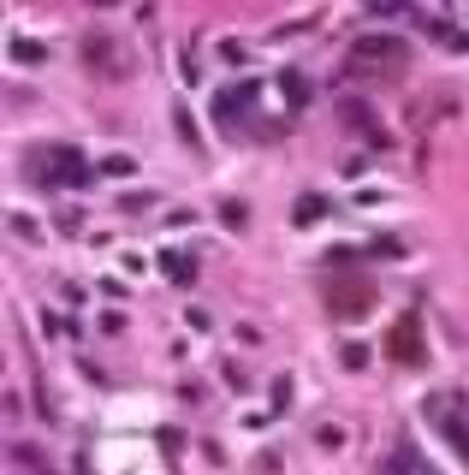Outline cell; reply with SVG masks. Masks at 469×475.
I'll return each mask as SVG.
<instances>
[{
    "label": "cell",
    "instance_id": "obj_1",
    "mask_svg": "<svg viewBox=\"0 0 469 475\" xmlns=\"http://www.w3.org/2000/svg\"><path fill=\"white\" fill-rule=\"evenodd\" d=\"M24 173L36 178V184H48V191H78L83 178H90V160L72 143H42V149H30Z\"/></svg>",
    "mask_w": 469,
    "mask_h": 475
},
{
    "label": "cell",
    "instance_id": "obj_2",
    "mask_svg": "<svg viewBox=\"0 0 469 475\" xmlns=\"http://www.w3.org/2000/svg\"><path fill=\"white\" fill-rule=\"evenodd\" d=\"M404 59H410V42L398 36H356L351 54H345V78H392V72H404Z\"/></svg>",
    "mask_w": 469,
    "mask_h": 475
},
{
    "label": "cell",
    "instance_id": "obj_3",
    "mask_svg": "<svg viewBox=\"0 0 469 475\" xmlns=\"http://www.w3.org/2000/svg\"><path fill=\"white\" fill-rule=\"evenodd\" d=\"M321 297H327V309L339 321H356L374 309V285L369 274H327V285H321Z\"/></svg>",
    "mask_w": 469,
    "mask_h": 475
},
{
    "label": "cell",
    "instance_id": "obj_4",
    "mask_svg": "<svg viewBox=\"0 0 469 475\" xmlns=\"http://www.w3.org/2000/svg\"><path fill=\"white\" fill-rule=\"evenodd\" d=\"M387 351H392V362H410V369H422V362H428V345H422V321H416V315H398V321H392Z\"/></svg>",
    "mask_w": 469,
    "mask_h": 475
},
{
    "label": "cell",
    "instance_id": "obj_5",
    "mask_svg": "<svg viewBox=\"0 0 469 475\" xmlns=\"http://www.w3.org/2000/svg\"><path fill=\"white\" fill-rule=\"evenodd\" d=\"M339 113H345V125H356V131H369V143L374 149H387V131H380V125H374V113H369V101H356V96H345V107H339Z\"/></svg>",
    "mask_w": 469,
    "mask_h": 475
},
{
    "label": "cell",
    "instance_id": "obj_6",
    "mask_svg": "<svg viewBox=\"0 0 469 475\" xmlns=\"http://www.w3.org/2000/svg\"><path fill=\"white\" fill-rule=\"evenodd\" d=\"M250 101H255V83H238V90H220L215 96V113L220 119H244L250 113Z\"/></svg>",
    "mask_w": 469,
    "mask_h": 475
},
{
    "label": "cell",
    "instance_id": "obj_7",
    "mask_svg": "<svg viewBox=\"0 0 469 475\" xmlns=\"http://www.w3.org/2000/svg\"><path fill=\"white\" fill-rule=\"evenodd\" d=\"M160 274L173 279V285H196V256H184V250H160Z\"/></svg>",
    "mask_w": 469,
    "mask_h": 475
},
{
    "label": "cell",
    "instance_id": "obj_8",
    "mask_svg": "<svg viewBox=\"0 0 469 475\" xmlns=\"http://www.w3.org/2000/svg\"><path fill=\"white\" fill-rule=\"evenodd\" d=\"M380 475H434V470L410 452V446H392V452H387V463H380Z\"/></svg>",
    "mask_w": 469,
    "mask_h": 475
},
{
    "label": "cell",
    "instance_id": "obj_9",
    "mask_svg": "<svg viewBox=\"0 0 469 475\" xmlns=\"http://www.w3.org/2000/svg\"><path fill=\"white\" fill-rule=\"evenodd\" d=\"M434 416H440V434H446L451 446H457V452L469 457V416H451L446 404H434Z\"/></svg>",
    "mask_w": 469,
    "mask_h": 475
},
{
    "label": "cell",
    "instance_id": "obj_10",
    "mask_svg": "<svg viewBox=\"0 0 469 475\" xmlns=\"http://www.w3.org/2000/svg\"><path fill=\"white\" fill-rule=\"evenodd\" d=\"M90 66H101V72H119V66H113V42H107V36H90Z\"/></svg>",
    "mask_w": 469,
    "mask_h": 475
},
{
    "label": "cell",
    "instance_id": "obj_11",
    "mask_svg": "<svg viewBox=\"0 0 469 475\" xmlns=\"http://www.w3.org/2000/svg\"><path fill=\"white\" fill-rule=\"evenodd\" d=\"M321 214H327V202H321V197H297V208H292L297 226H309V220H321Z\"/></svg>",
    "mask_w": 469,
    "mask_h": 475
},
{
    "label": "cell",
    "instance_id": "obj_12",
    "mask_svg": "<svg viewBox=\"0 0 469 475\" xmlns=\"http://www.w3.org/2000/svg\"><path fill=\"white\" fill-rule=\"evenodd\" d=\"M12 59H30V66H36V59H42V42H30V36H12Z\"/></svg>",
    "mask_w": 469,
    "mask_h": 475
},
{
    "label": "cell",
    "instance_id": "obj_13",
    "mask_svg": "<svg viewBox=\"0 0 469 475\" xmlns=\"http://www.w3.org/2000/svg\"><path fill=\"white\" fill-rule=\"evenodd\" d=\"M173 125H178V137L191 143V149H202V143H196V125H191V113H184V107H173Z\"/></svg>",
    "mask_w": 469,
    "mask_h": 475
},
{
    "label": "cell",
    "instance_id": "obj_14",
    "mask_svg": "<svg viewBox=\"0 0 469 475\" xmlns=\"http://www.w3.org/2000/svg\"><path fill=\"white\" fill-rule=\"evenodd\" d=\"M12 232H19L24 244H36V238H42V226H36V220H24V214H12Z\"/></svg>",
    "mask_w": 469,
    "mask_h": 475
},
{
    "label": "cell",
    "instance_id": "obj_15",
    "mask_svg": "<svg viewBox=\"0 0 469 475\" xmlns=\"http://www.w3.org/2000/svg\"><path fill=\"white\" fill-rule=\"evenodd\" d=\"M285 90H292V107H303V101H309V96H303V90H309V83H303V72H285Z\"/></svg>",
    "mask_w": 469,
    "mask_h": 475
}]
</instances>
